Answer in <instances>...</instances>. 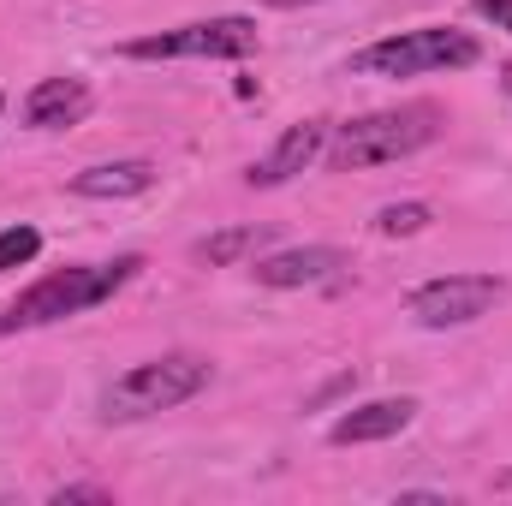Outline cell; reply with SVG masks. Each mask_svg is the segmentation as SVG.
<instances>
[{"mask_svg":"<svg viewBox=\"0 0 512 506\" xmlns=\"http://www.w3.org/2000/svg\"><path fill=\"white\" fill-rule=\"evenodd\" d=\"M447 126V114L435 102H399V108H376V114H358L346 126L328 131V149H322V167L328 173H364V167H387V161H405L417 149H429Z\"/></svg>","mask_w":512,"mask_h":506,"instance_id":"obj_2","label":"cell"},{"mask_svg":"<svg viewBox=\"0 0 512 506\" xmlns=\"http://www.w3.org/2000/svg\"><path fill=\"white\" fill-rule=\"evenodd\" d=\"M501 90H507V96H512V60H507V66H501Z\"/></svg>","mask_w":512,"mask_h":506,"instance_id":"obj_17","label":"cell"},{"mask_svg":"<svg viewBox=\"0 0 512 506\" xmlns=\"http://www.w3.org/2000/svg\"><path fill=\"white\" fill-rule=\"evenodd\" d=\"M137 274H143V256L137 251L114 256V262H66V268H48L42 280H30L6 304L0 334H30V328H54L66 316H84V310L108 304L114 292H126Z\"/></svg>","mask_w":512,"mask_h":506,"instance_id":"obj_1","label":"cell"},{"mask_svg":"<svg viewBox=\"0 0 512 506\" xmlns=\"http://www.w3.org/2000/svg\"><path fill=\"white\" fill-rule=\"evenodd\" d=\"M417 399L411 393H393V399H364V405H346L334 423H328V441L334 447H370V441H393L417 423Z\"/></svg>","mask_w":512,"mask_h":506,"instance_id":"obj_9","label":"cell"},{"mask_svg":"<svg viewBox=\"0 0 512 506\" xmlns=\"http://www.w3.org/2000/svg\"><path fill=\"white\" fill-rule=\"evenodd\" d=\"M66 191H72V197H90V203H131V197L155 191V161H143V155H126V161H96V167L72 173V185H66Z\"/></svg>","mask_w":512,"mask_h":506,"instance_id":"obj_11","label":"cell"},{"mask_svg":"<svg viewBox=\"0 0 512 506\" xmlns=\"http://www.w3.org/2000/svg\"><path fill=\"white\" fill-rule=\"evenodd\" d=\"M36 256H42V233H36L30 221H18V227H6V233H0V274L30 268Z\"/></svg>","mask_w":512,"mask_h":506,"instance_id":"obj_14","label":"cell"},{"mask_svg":"<svg viewBox=\"0 0 512 506\" xmlns=\"http://www.w3.org/2000/svg\"><path fill=\"white\" fill-rule=\"evenodd\" d=\"M215 381V364L203 352H161L131 364L126 376H114L102 387V423H143L161 411H179L185 399H197Z\"/></svg>","mask_w":512,"mask_h":506,"instance_id":"obj_3","label":"cell"},{"mask_svg":"<svg viewBox=\"0 0 512 506\" xmlns=\"http://www.w3.org/2000/svg\"><path fill=\"white\" fill-rule=\"evenodd\" d=\"M0 114H6V96H0Z\"/></svg>","mask_w":512,"mask_h":506,"instance_id":"obj_18","label":"cell"},{"mask_svg":"<svg viewBox=\"0 0 512 506\" xmlns=\"http://www.w3.org/2000/svg\"><path fill=\"white\" fill-rule=\"evenodd\" d=\"M256 48H262V30L245 12H215V18H191V24L120 42V54L143 60V66H155V60H251Z\"/></svg>","mask_w":512,"mask_h":506,"instance_id":"obj_5","label":"cell"},{"mask_svg":"<svg viewBox=\"0 0 512 506\" xmlns=\"http://www.w3.org/2000/svg\"><path fill=\"white\" fill-rule=\"evenodd\" d=\"M477 60H483V42L471 30L417 24V30H393L382 42L358 48L346 60V72H358V78H435V72H465Z\"/></svg>","mask_w":512,"mask_h":506,"instance_id":"obj_4","label":"cell"},{"mask_svg":"<svg viewBox=\"0 0 512 506\" xmlns=\"http://www.w3.org/2000/svg\"><path fill=\"white\" fill-rule=\"evenodd\" d=\"M328 120H298V126H286L274 137V149L268 155H256L251 167H245V185L251 191H274V185H292L304 167H316L322 161V149H328Z\"/></svg>","mask_w":512,"mask_h":506,"instance_id":"obj_8","label":"cell"},{"mask_svg":"<svg viewBox=\"0 0 512 506\" xmlns=\"http://www.w3.org/2000/svg\"><path fill=\"white\" fill-rule=\"evenodd\" d=\"M429 227H435V209L429 203H387L382 215H376V233L382 239H417Z\"/></svg>","mask_w":512,"mask_h":506,"instance_id":"obj_13","label":"cell"},{"mask_svg":"<svg viewBox=\"0 0 512 506\" xmlns=\"http://www.w3.org/2000/svg\"><path fill=\"white\" fill-rule=\"evenodd\" d=\"M90 108H96L90 78L60 72V78H42V84L24 96V126H30V131H66V126H84V114H90Z\"/></svg>","mask_w":512,"mask_h":506,"instance_id":"obj_10","label":"cell"},{"mask_svg":"<svg viewBox=\"0 0 512 506\" xmlns=\"http://www.w3.org/2000/svg\"><path fill=\"white\" fill-rule=\"evenodd\" d=\"M346 268H352V251H340V245H292V251H268L251 262L256 286H268V292L334 286V280H346Z\"/></svg>","mask_w":512,"mask_h":506,"instance_id":"obj_7","label":"cell"},{"mask_svg":"<svg viewBox=\"0 0 512 506\" xmlns=\"http://www.w3.org/2000/svg\"><path fill=\"white\" fill-rule=\"evenodd\" d=\"M471 12H477L483 24H495V30L512 36V0H471Z\"/></svg>","mask_w":512,"mask_h":506,"instance_id":"obj_16","label":"cell"},{"mask_svg":"<svg viewBox=\"0 0 512 506\" xmlns=\"http://www.w3.org/2000/svg\"><path fill=\"white\" fill-rule=\"evenodd\" d=\"M274 245V227L268 221H245V227H221V233H203L191 256L203 268H239V262H256V256Z\"/></svg>","mask_w":512,"mask_h":506,"instance_id":"obj_12","label":"cell"},{"mask_svg":"<svg viewBox=\"0 0 512 506\" xmlns=\"http://www.w3.org/2000/svg\"><path fill=\"white\" fill-rule=\"evenodd\" d=\"M72 501H114V489H108V483H60V489H54V495H48V506H72Z\"/></svg>","mask_w":512,"mask_h":506,"instance_id":"obj_15","label":"cell"},{"mask_svg":"<svg viewBox=\"0 0 512 506\" xmlns=\"http://www.w3.org/2000/svg\"><path fill=\"white\" fill-rule=\"evenodd\" d=\"M507 292L512 286L501 274H435V280H423V286L405 292V316L417 328H429V334H447V328L483 322Z\"/></svg>","mask_w":512,"mask_h":506,"instance_id":"obj_6","label":"cell"}]
</instances>
